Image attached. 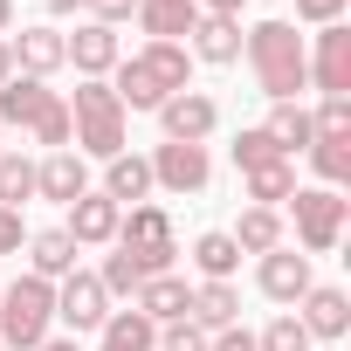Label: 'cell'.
<instances>
[{
	"label": "cell",
	"instance_id": "obj_10",
	"mask_svg": "<svg viewBox=\"0 0 351 351\" xmlns=\"http://www.w3.org/2000/svg\"><path fill=\"white\" fill-rule=\"evenodd\" d=\"M104 317H110V296H104V282L97 276H62L56 282V324H69V337L76 330H104Z\"/></svg>",
	"mask_w": 351,
	"mask_h": 351
},
{
	"label": "cell",
	"instance_id": "obj_23",
	"mask_svg": "<svg viewBox=\"0 0 351 351\" xmlns=\"http://www.w3.org/2000/svg\"><path fill=\"white\" fill-rule=\"evenodd\" d=\"M193 21H200L193 0H138V28L152 42H180V35H193Z\"/></svg>",
	"mask_w": 351,
	"mask_h": 351
},
{
	"label": "cell",
	"instance_id": "obj_13",
	"mask_svg": "<svg viewBox=\"0 0 351 351\" xmlns=\"http://www.w3.org/2000/svg\"><path fill=\"white\" fill-rule=\"evenodd\" d=\"M62 49H69V62H76V76H83V83H104V76L124 62L117 28H104V21H83L76 35H62Z\"/></svg>",
	"mask_w": 351,
	"mask_h": 351
},
{
	"label": "cell",
	"instance_id": "obj_4",
	"mask_svg": "<svg viewBox=\"0 0 351 351\" xmlns=\"http://www.w3.org/2000/svg\"><path fill=\"white\" fill-rule=\"evenodd\" d=\"M42 337H56V282L14 276L0 289V351H35Z\"/></svg>",
	"mask_w": 351,
	"mask_h": 351
},
{
	"label": "cell",
	"instance_id": "obj_36",
	"mask_svg": "<svg viewBox=\"0 0 351 351\" xmlns=\"http://www.w3.org/2000/svg\"><path fill=\"white\" fill-rule=\"evenodd\" d=\"M158 351H207V330L193 317H172V324H158Z\"/></svg>",
	"mask_w": 351,
	"mask_h": 351
},
{
	"label": "cell",
	"instance_id": "obj_42",
	"mask_svg": "<svg viewBox=\"0 0 351 351\" xmlns=\"http://www.w3.org/2000/svg\"><path fill=\"white\" fill-rule=\"evenodd\" d=\"M14 76V49H8V35H0V83Z\"/></svg>",
	"mask_w": 351,
	"mask_h": 351
},
{
	"label": "cell",
	"instance_id": "obj_24",
	"mask_svg": "<svg viewBox=\"0 0 351 351\" xmlns=\"http://www.w3.org/2000/svg\"><path fill=\"white\" fill-rule=\"evenodd\" d=\"M97 351H158V324L138 310H110L97 330Z\"/></svg>",
	"mask_w": 351,
	"mask_h": 351
},
{
	"label": "cell",
	"instance_id": "obj_31",
	"mask_svg": "<svg viewBox=\"0 0 351 351\" xmlns=\"http://www.w3.org/2000/svg\"><path fill=\"white\" fill-rule=\"evenodd\" d=\"M28 138H35V145H49V152H69V97H49V104H42V117L28 124Z\"/></svg>",
	"mask_w": 351,
	"mask_h": 351
},
{
	"label": "cell",
	"instance_id": "obj_28",
	"mask_svg": "<svg viewBox=\"0 0 351 351\" xmlns=\"http://www.w3.org/2000/svg\"><path fill=\"white\" fill-rule=\"evenodd\" d=\"M193 262H200V282H234L241 248H234V234H228V228H207V234L193 241Z\"/></svg>",
	"mask_w": 351,
	"mask_h": 351
},
{
	"label": "cell",
	"instance_id": "obj_11",
	"mask_svg": "<svg viewBox=\"0 0 351 351\" xmlns=\"http://www.w3.org/2000/svg\"><path fill=\"white\" fill-rule=\"evenodd\" d=\"M296 324L310 330V344L324 337V344H337L344 330H351V296L337 289V282H310L303 289V303H296Z\"/></svg>",
	"mask_w": 351,
	"mask_h": 351
},
{
	"label": "cell",
	"instance_id": "obj_22",
	"mask_svg": "<svg viewBox=\"0 0 351 351\" xmlns=\"http://www.w3.org/2000/svg\"><path fill=\"white\" fill-rule=\"evenodd\" d=\"M241 186H248V207H289V193H296V158H269V165H255V172H241Z\"/></svg>",
	"mask_w": 351,
	"mask_h": 351
},
{
	"label": "cell",
	"instance_id": "obj_35",
	"mask_svg": "<svg viewBox=\"0 0 351 351\" xmlns=\"http://www.w3.org/2000/svg\"><path fill=\"white\" fill-rule=\"evenodd\" d=\"M310 124H317V138H351V97H324L310 110Z\"/></svg>",
	"mask_w": 351,
	"mask_h": 351
},
{
	"label": "cell",
	"instance_id": "obj_46",
	"mask_svg": "<svg viewBox=\"0 0 351 351\" xmlns=\"http://www.w3.org/2000/svg\"><path fill=\"white\" fill-rule=\"evenodd\" d=\"M0 138H8V131H0ZM0 152H8V145H0Z\"/></svg>",
	"mask_w": 351,
	"mask_h": 351
},
{
	"label": "cell",
	"instance_id": "obj_8",
	"mask_svg": "<svg viewBox=\"0 0 351 351\" xmlns=\"http://www.w3.org/2000/svg\"><path fill=\"white\" fill-rule=\"evenodd\" d=\"M158 124H165V145H207L221 131V104L207 90H180L158 104Z\"/></svg>",
	"mask_w": 351,
	"mask_h": 351
},
{
	"label": "cell",
	"instance_id": "obj_7",
	"mask_svg": "<svg viewBox=\"0 0 351 351\" xmlns=\"http://www.w3.org/2000/svg\"><path fill=\"white\" fill-rule=\"evenodd\" d=\"M152 193H207V180H214V158H207V145H158L152 158Z\"/></svg>",
	"mask_w": 351,
	"mask_h": 351
},
{
	"label": "cell",
	"instance_id": "obj_17",
	"mask_svg": "<svg viewBox=\"0 0 351 351\" xmlns=\"http://www.w3.org/2000/svg\"><path fill=\"white\" fill-rule=\"evenodd\" d=\"M186 56H193V62H207V69L241 62V21H228V14H200V21H193V35H186Z\"/></svg>",
	"mask_w": 351,
	"mask_h": 351
},
{
	"label": "cell",
	"instance_id": "obj_20",
	"mask_svg": "<svg viewBox=\"0 0 351 351\" xmlns=\"http://www.w3.org/2000/svg\"><path fill=\"white\" fill-rule=\"evenodd\" d=\"M49 97H56L49 83H35V76H8V83H0V131H28V124L42 117Z\"/></svg>",
	"mask_w": 351,
	"mask_h": 351
},
{
	"label": "cell",
	"instance_id": "obj_39",
	"mask_svg": "<svg viewBox=\"0 0 351 351\" xmlns=\"http://www.w3.org/2000/svg\"><path fill=\"white\" fill-rule=\"evenodd\" d=\"M296 21H310V28H330V21H344V0H296Z\"/></svg>",
	"mask_w": 351,
	"mask_h": 351
},
{
	"label": "cell",
	"instance_id": "obj_44",
	"mask_svg": "<svg viewBox=\"0 0 351 351\" xmlns=\"http://www.w3.org/2000/svg\"><path fill=\"white\" fill-rule=\"evenodd\" d=\"M14 28V0H0V35H8Z\"/></svg>",
	"mask_w": 351,
	"mask_h": 351
},
{
	"label": "cell",
	"instance_id": "obj_14",
	"mask_svg": "<svg viewBox=\"0 0 351 351\" xmlns=\"http://www.w3.org/2000/svg\"><path fill=\"white\" fill-rule=\"evenodd\" d=\"M117 221H124V207H117V200H104V193L90 186L83 200H69L62 234H69L76 248H110V241H117Z\"/></svg>",
	"mask_w": 351,
	"mask_h": 351
},
{
	"label": "cell",
	"instance_id": "obj_47",
	"mask_svg": "<svg viewBox=\"0 0 351 351\" xmlns=\"http://www.w3.org/2000/svg\"><path fill=\"white\" fill-rule=\"evenodd\" d=\"M324 351H337V344H324Z\"/></svg>",
	"mask_w": 351,
	"mask_h": 351
},
{
	"label": "cell",
	"instance_id": "obj_16",
	"mask_svg": "<svg viewBox=\"0 0 351 351\" xmlns=\"http://www.w3.org/2000/svg\"><path fill=\"white\" fill-rule=\"evenodd\" d=\"M35 193L56 200V207L83 200V193H90V158H83V152H49V158L35 165Z\"/></svg>",
	"mask_w": 351,
	"mask_h": 351
},
{
	"label": "cell",
	"instance_id": "obj_27",
	"mask_svg": "<svg viewBox=\"0 0 351 351\" xmlns=\"http://www.w3.org/2000/svg\"><path fill=\"white\" fill-rule=\"evenodd\" d=\"M228 234H234L241 255H269V248H282V214L276 207H241V221Z\"/></svg>",
	"mask_w": 351,
	"mask_h": 351
},
{
	"label": "cell",
	"instance_id": "obj_33",
	"mask_svg": "<svg viewBox=\"0 0 351 351\" xmlns=\"http://www.w3.org/2000/svg\"><path fill=\"white\" fill-rule=\"evenodd\" d=\"M255 351H310V330L296 324V310H282V317L255 337Z\"/></svg>",
	"mask_w": 351,
	"mask_h": 351
},
{
	"label": "cell",
	"instance_id": "obj_41",
	"mask_svg": "<svg viewBox=\"0 0 351 351\" xmlns=\"http://www.w3.org/2000/svg\"><path fill=\"white\" fill-rule=\"evenodd\" d=\"M200 14H228V21H241V0H193Z\"/></svg>",
	"mask_w": 351,
	"mask_h": 351
},
{
	"label": "cell",
	"instance_id": "obj_21",
	"mask_svg": "<svg viewBox=\"0 0 351 351\" xmlns=\"http://www.w3.org/2000/svg\"><path fill=\"white\" fill-rule=\"evenodd\" d=\"M76 255H83V248H76L62 228H42V234H28V262H35L28 276H42V282H62V276H76Z\"/></svg>",
	"mask_w": 351,
	"mask_h": 351
},
{
	"label": "cell",
	"instance_id": "obj_3",
	"mask_svg": "<svg viewBox=\"0 0 351 351\" xmlns=\"http://www.w3.org/2000/svg\"><path fill=\"white\" fill-rule=\"evenodd\" d=\"M124 138H131V110L117 104V90L110 83H76V97H69V152L117 158Z\"/></svg>",
	"mask_w": 351,
	"mask_h": 351
},
{
	"label": "cell",
	"instance_id": "obj_38",
	"mask_svg": "<svg viewBox=\"0 0 351 351\" xmlns=\"http://www.w3.org/2000/svg\"><path fill=\"white\" fill-rule=\"evenodd\" d=\"M28 248V221H21V207H0V255H21Z\"/></svg>",
	"mask_w": 351,
	"mask_h": 351
},
{
	"label": "cell",
	"instance_id": "obj_30",
	"mask_svg": "<svg viewBox=\"0 0 351 351\" xmlns=\"http://www.w3.org/2000/svg\"><path fill=\"white\" fill-rule=\"evenodd\" d=\"M21 200H35V158L0 152V207H21Z\"/></svg>",
	"mask_w": 351,
	"mask_h": 351
},
{
	"label": "cell",
	"instance_id": "obj_32",
	"mask_svg": "<svg viewBox=\"0 0 351 351\" xmlns=\"http://www.w3.org/2000/svg\"><path fill=\"white\" fill-rule=\"evenodd\" d=\"M97 282H104V296H138L145 289V269L117 248V255H104V269H97Z\"/></svg>",
	"mask_w": 351,
	"mask_h": 351
},
{
	"label": "cell",
	"instance_id": "obj_1",
	"mask_svg": "<svg viewBox=\"0 0 351 351\" xmlns=\"http://www.w3.org/2000/svg\"><path fill=\"white\" fill-rule=\"evenodd\" d=\"M104 83L117 90L124 110H158L165 97H180V90L193 83V56H186V42H145V49L124 56Z\"/></svg>",
	"mask_w": 351,
	"mask_h": 351
},
{
	"label": "cell",
	"instance_id": "obj_2",
	"mask_svg": "<svg viewBox=\"0 0 351 351\" xmlns=\"http://www.w3.org/2000/svg\"><path fill=\"white\" fill-rule=\"evenodd\" d=\"M241 56H248V69H255L269 104H296V90H310V62H303L310 49H303L296 21H255L241 35Z\"/></svg>",
	"mask_w": 351,
	"mask_h": 351
},
{
	"label": "cell",
	"instance_id": "obj_12",
	"mask_svg": "<svg viewBox=\"0 0 351 351\" xmlns=\"http://www.w3.org/2000/svg\"><path fill=\"white\" fill-rule=\"evenodd\" d=\"M8 49H14V76H35V83H49V76L69 62V49H62V28H49V21H35V28L8 35Z\"/></svg>",
	"mask_w": 351,
	"mask_h": 351
},
{
	"label": "cell",
	"instance_id": "obj_19",
	"mask_svg": "<svg viewBox=\"0 0 351 351\" xmlns=\"http://www.w3.org/2000/svg\"><path fill=\"white\" fill-rule=\"evenodd\" d=\"M186 317L214 337V330H228V324H241V289L234 282H200L193 296H186Z\"/></svg>",
	"mask_w": 351,
	"mask_h": 351
},
{
	"label": "cell",
	"instance_id": "obj_15",
	"mask_svg": "<svg viewBox=\"0 0 351 351\" xmlns=\"http://www.w3.org/2000/svg\"><path fill=\"white\" fill-rule=\"evenodd\" d=\"M255 282H262V296H269V303H289V310H296V303H303V289H310L317 276H310V255H296V248H269V255H262V269H255Z\"/></svg>",
	"mask_w": 351,
	"mask_h": 351
},
{
	"label": "cell",
	"instance_id": "obj_34",
	"mask_svg": "<svg viewBox=\"0 0 351 351\" xmlns=\"http://www.w3.org/2000/svg\"><path fill=\"white\" fill-rule=\"evenodd\" d=\"M269 158H282V152H276V138H269L262 124H248V131L234 138V165H241V172H255V165H269Z\"/></svg>",
	"mask_w": 351,
	"mask_h": 351
},
{
	"label": "cell",
	"instance_id": "obj_6",
	"mask_svg": "<svg viewBox=\"0 0 351 351\" xmlns=\"http://www.w3.org/2000/svg\"><path fill=\"white\" fill-rule=\"evenodd\" d=\"M289 214H296V241H303V255H330V248L344 241V214H351V200L330 193V186H296V193H289Z\"/></svg>",
	"mask_w": 351,
	"mask_h": 351
},
{
	"label": "cell",
	"instance_id": "obj_43",
	"mask_svg": "<svg viewBox=\"0 0 351 351\" xmlns=\"http://www.w3.org/2000/svg\"><path fill=\"white\" fill-rule=\"evenodd\" d=\"M35 351H76V337H42Z\"/></svg>",
	"mask_w": 351,
	"mask_h": 351
},
{
	"label": "cell",
	"instance_id": "obj_26",
	"mask_svg": "<svg viewBox=\"0 0 351 351\" xmlns=\"http://www.w3.org/2000/svg\"><path fill=\"white\" fill-rule=\"evenodd\" d=\"M269 138H276V152L282 158H296V152H310L317 145V124H310V110L303 104H269V124H262Z\"/></svg>",
	"mask_w": 351,
	"mask_h": 351
},
{
	"label": "cell",
	"instance_id": "obj_5",
	"mask_svg": "<svg viewBox=\"0 0 351 351\" xmlns=\"http://www.w3.org/2000/svg\"><path fill=\"white\" fill-rule=\"evenodd\" d=\"M110 248H124L145 276H172V262H180V234H172V214L165 207H152V200H138L124 221H117V241Z\"/></svg>",
	"mask_w": 351,
	"mask_h": 351
},
{
	"label": "cell",
	"instance_id": "obj_18",
	"mask_svg": "<svg viewBox=\"0 0 351 351\" xmlns=\"http://www.w3.org/2000/svg\"><path fill=\"white\" fill-rule=\"evenodd\" d=\"M104 200H117V207H138V200H152V165L138 158V152H117V158H104V186H97Z\"/></svg>",
	"mask_w": 351,
	"mask_h": 351
},
{
	"label": "cell",
	"instance_id": "obj_40",
	"mask_svg": "<svg viewBox=\"0 0 351 351\" xmlns=\"http://www.w3.org/2000/svg\"><path fill=\"white\" fill-rule=\"evenodd\" d=\"M207 351H255V330L228 324V330H214V337H207Z\"/></svg>",
	"mask_w": 351,
	"mask_h": 351
},
{
	"label": "cell",
	"instance_id": "obj_25",
	"mask_svg": "<svg viewBox=\"0 0 351 351\" xmlns=\"http://www.w3.org/2000/svg\"><path fill=\"white\" fill-rule=\"evenodd\" d=\"M186 296H193V289H186L180 276H145V289L131 296V310L152 317V324H172V317H186Z\"/></svg>",
	"mask_w": 351,
	"mask_h": 351
},
{
	"label": "cell",
	"instance_id": "obj_29",
	"mask_svg": "<svg viewBox=\"0 0 351 351\" xmlns=\"http://www.w3.org/2000/svg\"><path fill=\"white\" fill-rule=\"evenodd\" d=\"M310 165H317V180L337 193V186L351 180V138H317V145H310Z\"/></svg>",
	"mask_w": 351,
	"mask_h": 351
},
{
	"label": "cell",
	"instance_id": "obj_37",
	"mask_svg": "<svg viewBox=\"0 0 351 351\" xmlns=\"http://www.w3.org/2000/svg\"><path fill=\"white\" fill-rule=\"evenodd\" d=\"M76 8H83L90 21H104V28H117V21H131V14H138V0H76Z\"/></svg>",
	"mask_w": 351,
	"mask_h": 351
},
{
	"label": "cell",
	"instance_id": "obj_45",
	"mask_svg": "<svg viewBox=\"0 0 351 351\" xmlns=\"http://www.w3.org/2000/svg\"><path fill=\"white\" fill-rule=\"evenodd\" d=\"M49 14H76V0H49Z\"/></svg>",
	"mask_w": 351,
	"mask_h": 351
},
{
	"label": "cell",
	"instance_id": "obj_9",
	"mask_svg": "<svg viewBox=\"0 0 351 351\" xmlns=\"http://www.w3.org/2000/svg\"><path fill=\"white\" fill-rule=\"evenodd\" d=\"M303 62H310V90L317 97H351V28L344 21L317 28V49Z\"/></svg>",
	"mask_w": 351,
	"mask_h": 351
}]
</instances>
